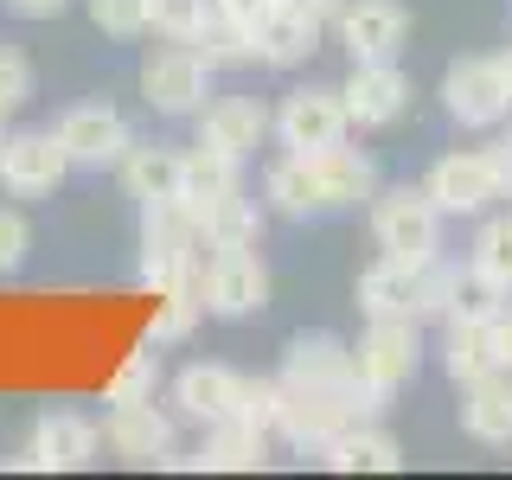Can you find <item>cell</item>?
Segmentation results:
<instances>
[{
	"instance_id": "8fae6325",
	"label": "cell",
	"mask_w": 512,
	"mask_h": 480,
	"mask_svg": "<svg viewBox=\"0 0 512 480\" xmlns=\"http://www.w3.org/2000/svg\"><path fill=\"white\" fill-rule=\"evenodd\" d=\"M333 32H340L346 58L352 64H378V58H397L410 39V13L397 7V0H340V20H333Z\"/></svg>"
},
{
	"instance_id": "8992f818",
	"label": "cell",
	"mask_w": 512,
	"mask_h": 480,
	"mask_svg": "<svg viewBox=\"0 0 512 480\" xmlns=\"http://www.w3.org/2000/svg\"><path fill=\"white\" fill-rule=\"evenodd\" d=\"M199 301H205V314H218V320L263 314L269 308V269H263V256H256V244L212 250V263H205V276H199Z\"/></svg>"
},
{
	"instance_id": "30bf717a",
	"label": "cell",
	"mask_w": 512,
	"mask_h": 480,
	"mask_svg": "<svg viewBox=\"0 0 512 480\" xmlns=\"http://www.w3.org/2000/svg\"><path fill=\"white\" fill-rule=\"evenodd\" d=\"M64 173H71V154H64L58 135L26 128V135L0 141V186H7L13 199H45V192L64 186Z\"/></svg>"
},
{
	"instance_id": "7a4b0ae2",
	"label": "cell",
	"mask_w": 512,
	"mask_h": 480,
	"mask_svg": "<svg viewBox=\"0 0 512 480\" xmlns=\"http://www.w3.org/2000/svg\"><path fill=\"white\" fill-rule=\"evenodd\" d=\"M423 192L442 205V218H474L487 212L493 199L512 192V148H468V154H448L429 167Z\"/></svg>"
},
{
	"instance_id": "7c38bea8",
	"label": "cell",
	"mask_w": 512,
	"mask_h": 480,
	"mask_svg": "<svg viewBox=\"0 0 512 480\" xmlns=\"http://www.w3.org/2000/svg\"><path fill=\"white\" fill-rule=\"evenodd\" d=\"M52 135L64 141L71 167H116V160L135 148V135H128L122 109H109V103H77V109H64Z\"/></svg>"
},
{
	"instance_id": "f1b7e54d",
	"label": "cell",
	"mask_w": 512,
	"mask_h": 480,
	"mask_svg": "<svg viewBox=\"0 0 512 480\" xmlns=\"http://www.w3.org/2000/svg\"><path fill=\"white\" fill-rule=\"evenodd\" d=\"M468 263H474L487 282H500L506 295H512V212H500V218L480 224V237H474V256H468Z\"/></svg>"
},
{
	"instance_id": "4316f807",
	"label": "cell",
	"mask_w": 512,
	"mask_h": 480,
	"mask_svg": "<svg viewBox=\"0 0 512 480\" xmlns=\"http://www.w3.org/2000/svg\"><path fill=\"white\" fill-rule=\"evenodd\" d=\"M218 26V0H148V32L173 45H199Z\"/></svg>"
},
{
	"instance_id": "d6a6232c",
	"label": "cell",
	"mask_w": 512,
	"mask_h": 480,
	"mask_svg": "<svg viewBox=\"0 0 512 480\" xmlns=\"http://www.w3.org/2000/svg\"><path fill=\"white\" fill-rule=\"evenodd\" d=\"M90 26L109 39H141L148 32V0H90Z\"/></svg>"
},
{
	"instance_id": "9c48e42d",
	"label": "cell",
	"mask_w": 512,
	"mask_h": 480,
	"mask_svg": "<svg viewBox=\"0 0 512 480\" xmlns=\"http://www.w3.org/2000/svg\"><path fill=\"white\" fill-rule=\"evenodd\" d=\"M346 96L340 90H288L282 96V109H276V135H282V148H295V154H314V148H340L346 141Z\"/></svg>"
},
{
	"instance_id": "e0dca14e",
	"label": "cell",
	"mask_w": 512,
	"mask_h": 480,
	"mask_svg": "<svg viewBox=\"0 0 512 480\" xmlns=\"http://www.w3.org/2000/svg\"><path fill=\"white\" fill-rule=\"evenodd\" d=\"M282 384H340V391H359L352 384V346L333 340V333H295L282 352Z\"/></svg>"
},
{
	"instance_id": "6da1fadb",
	"label": "cell",
	"mask_w": 512,
	"mask_h": 480,
	"mask_svg": "<svg viewBox=\"0 0 512 480\" xmlns=\"http://www.w3.org/2000/svg\"><path fill=\"white\" fill-rule=\"evenodd\" d=\"M263 192L269 205L288 218H320V212H352V205H365L378 192V167L372 154L359 148H314V154H295L288 148L276 167L263 173Z\"/></svg>"
},
{
	"instance_id": "5b68a950",
	"label": "cell",
	"mask_w": 512,
	"mask_h": 480,
	"mask_svg": "<svg viewBox=\"0 0 512 480\" xmlns=\"http://www.w3.org/2000/svg\"><path fill=\"white\" fill-rule=\"evenodd\" d=\"M372 410L359 391H340V384H282V442L295 448H327L333 436H346L359 416Z\"/></svg>"
},
{
	"instance_id": "b9f144b4",
	"label": "cell",
	"mask_w": 512,
	"mask_h": 480,
	"mask_svg": "<svg viewBox=\"0 0 512 480\" xmlns=\"http://www.w3.org/2000/svg\"><path fill=\"white\" fill-rule=\"evenodd\" d=\"M506 199H512V192H506Z\"/></svg>"
},
{
	"instance_id": "74e56055",
	"label": "cell",
	"mask_w": 512,
	"mask_h": 480,
	"mask_svg": "<svg viewBox=\"0 0 512 480\" xmlns=\"http://www.w3.org/2000/svg\"><path fill=\"white\" fill-rule=\"evenodd\" d=\"M282 7H288V13H301V20H308V26H320V32H327L333 20H340V0H282Z\"/></svg>"
},
{
	"instance_id": "44dd1931",
	"label": "cell",
	"mask_w": 512,
	"mask_h": 480,
	"mask_svg": "<svg viewBox=\"0 0 512 480\" xmlns=\"http://www.w3.org/2000/svg\"><path fill=\"white\" fill-rule=\"evenodd\" d=\"M327 468L333 474H397V468H404V442H397L391 429L352 423L346 436L327 442Z\"/></svg>"
},
{
	"instance_id": "60d3db41",
	"label": "cell",
	"mask_w": 512,
	"mask_h": 480,
	"mask_svg": "<svg viewBox=\"0 0 512 480\" xmlns=\"http://www.w3.org/2000/svg\"><path fill=\"white\" fill-rule=\"evenodd\" d=\"M506 148H512V141H506Z\"/></svg>"
},
{
	"instance_id": "1f68e13d",
	"label": "cell",
	"mask_w": 512,
	"mask_h": 480,
	"mask_svg": "<svg viewBox=\"0 0 512 480\" xmlns=\"http://www.w3.org/2000/svg\"><path fill=\"white\" fill-rule=\"evenodd\" d=\"M250 429H263V436H276L282 429V378H244V404H237Z\"/></svg>"
},
{
	"instance_id": "d590c367",
	"label": "cell",
	"mask_w": 512,
	"mask_h": 480,
	"mask_svg": "<svg viewBox=\"0 0 512 480\" xmlns=\"http://www.w3.org/2000/svg\"><path fill=\"white\" fill-rule=\"evenodd\" d=\"M269 7H276V0H218V20H231V26H244V32H250Z\"/></svg>"
},
{
	"instance_id": "484cf974",
	"label": "cell",
	"mask_w": 512,
	"mask_h": 480,
	"mask_svg": "<svg viewBox=\"0 0 512 480\" xmlns=\"http://www.w3.org/2000/svg\"><path fill=\"white\" fill-rule=\"evenodd\" d=\"M122 180L141 205L148 199H180V154L173 148H128L122 154Z\"/></svg>"
},
{
	"instance_id": "9a60e30c",
	"label": "cell",
	"mask_w": 512,
	"mask_h": 480,
	"mask_svg": "<svg viewBox=\"0 0 512 480\" xmlns=\"http://www.w3.org/2000/svg\"><path fill=\"white\" fill-rule=\"evenodd\" d=\"M269 128H276V116H269L256 96H218V103L199 109V141H205V148H218V154H231V160L256 154Z\"/></svg>"
},
{
	"instance_id": "5bb4252c",
	"label": "cell",
	"mask_w": 512,
	"mask_h": 480,
	"mask_svg": "<svg viewBox=\"0 0 512 480\" xmlns=\"http://www.w3.org/2000/svg\"><path fill=\"white\" fill-rule=\"evenodd\" d=\"M340 96H346L352 128H391V122L410 109V77L397 71V58L352 64V77L340 84Z\"/></svg>"
},
{
	"instance_id": "ffe728a7",
	"label": "cell",
	"mask_w": 512,
	"mask_h": 480,
	"mask_svg": "<svg viewBox=\"0 0 512 480\" xmlns=\"http://www.w3.org/2000/svg\"><path fill=\"white\" fill-rule=\"evenodd\" d=\"M173 404L186 416H199V423H224V416H237V404H244V378L231 365H186L173 378Z\"/></svg>"
},
{
	"instance_id": "2e32d148",
	"label": "cell",
	"mask_w": 512,
	"mask_h": 480,
	"mask_svg": "<svg viewBox=\"0 0 512 480\" xmlns=\"http://www.w3.org/2000/svg\"><path fill=\"white\" fill-rule=\"evenodd\" d=\"M109 448H116L122 461H173V423L154 410V397H141V404H109V423H103Z\"/></svg>"
},
{
	"instance_id": "277c9868",
	"label": "cell",
	"mask_w": 512,
	"mask_h": 480,
	"mask_svg": "<svg viewBox=\"0 0 512 480\" xmlns=\"http://www.w3.org/2000/svg\"><path fill=\"white\" fill-rule=\"evenodd\" d=\"M423 365V346H416V320H372L359 346H352V384L365 391V404H391L397 391L416 378Z\"/></svg>"
},
{
	"instance_id": "d4e9b609",
	"label": "cell",
	"mask_w": 512,
	"mask_h": 480,
	"mask_svg": "<svg viewBox=\"0 0 512 480\" xmlns=\"http://www.w3.org/2000/svg\"><path fill=\"white\" fill-rule=\"evenodd\" d=\"M224 192H237V160L231 154H218V148H192V154H180V199L199 212V205H212V199H224Z\"/></svg>"
},
{
	"instance_id": "8d00e7d4",
	"label": "cell",
	"mask_w": 512,
	"mask_h": 480,
	"mask_svg": "<svg viewBox=\"0 0 512 480\" xmlns=\"http://www.w3.org/2000/svg\"><path fill=\"white\" fill-rule=\"evenodd\" d=\"M487 333H493V359H500V372H512V301L487 320Z\"/></svg>"
},
{
	"instance_id": "e575fe53",
	"label": "cell",
	"mask_w": 512,
	"mask_h": 480,
	"mask_svg": "<svg viewBox=\"0 0 512 480\" xmlns=\"http://www.w3.org/2000/svg\"><path fill=\"white\" fill-rule=\"evenodd\" d=\"M20 103H32V64L20 52H0V116H13Z\"/></svg>"
},
{
	"instance_id": "836d02e7",
	"label": "cell",
	"mask_w": 512,
	"mask_h": 480,
	"mask_svg": "<svg viewBox=\"0 0 512 480\" xmlns=\"http://www.w3.org/2000/svg\"><path fill=\"white\" fill-rule=\"evenodd\" d=\"M26 250H32V224L13 205H0V276H13L26 263Z\"/></svg>"
},
{
	"instance_id": "f546056e",
	"label": "cell",
	"mask_w": 512,
	"mask_h": 480,
	"mask_svg": "<svg viewBox=\"0 0 512 480\" xmlns=\"http://www.w3.org/2000/svg\"><path fill=\"white\" fill-rule=\"evenodd\" d=\"M199 314H205L199 288H186V295H160V301H154V320H148V340H154V346L186 340V333L199 327Z\"/></svg>"
},
{
	"instance_id": "ba28073f",
	"label": "cell",
	"mask_w": 512,
	"mask_h": 480,
	"mask_svg": "<svg viewBox=\"0 0 512 480\" xmlns=\"http://www.w3.org/2000/svg\"><path fill=\"white\" fill-rule=\"evenodd\" d=\"M442 109L461 128H493L512 116V90L500 77V58H455L442 71Z\"/></svg>"
},
{
	"instance_id": "4dcf8cb0",
	"label": "cell",
	"mask_w": 512,
	"mask_h": 480,
	"mask_svg": "<svg viewBox=\"0 0 512 480\" xmlns=\"http://www.w3.org/2000/svg\"><path fill=\"white\" fill-rule=\"evenodd\" d=\"M160 384V359L154 352H135V359L116 365V378L103 384V404H141V397H154Z\"/></svg>"
},
{
	"instance_id": "603a6c76",
	"label": "cell",
	"mask_w": 512,
	"mask_h": 480,
	"mask_svg": "<svg viewBox=\"0 0 512 480\" xmlns=\"http://www.w3.org/2000/svg\"><path fill=\"white\" fill-rule=\"evenodd\" d=\"M199 237L212 250H231V244H256V231H263V205L256 199H244V186L237 192H224V199H212V205H199Z\"/></svg>"
},
{
	"instance_id": "7402d4cb",
	"label": "cell",
	"mask_w": 512,
	"mask_h": 480,
	"mask_svg": "<svg viewBox=\"0 0 512 480\" xmlns=\"http://www.w3.org/2000/svg\"><path fill=\"white\" fill-rule=\"evenodd\" d=\"M250 45H256V64H276V71H288V64H301L320 45V26H308L301 13H288L282 0H276V7L250 26Z\"/></svg>"
},
{
	"instance_id": "d6986e66",
	"label": "cell",
	"mask_w": 512,
	"mask_h": 480,
	"mask_svg": "<svg viewBox=\"0 0 512 480\" xmlns=\"http://www.w3.org/2000/svg\"><path fill=\"white\" fill-rule=\"evenodd\" d=\"M180 468H205V474H256V468H269V436H263V429H250L244 416H224V423H212V442H205L192 461H180Z\"/></svg>"
},
{
	"instance_id": "52a82bcc",
	"label": "cell",
	"mask_w": 512,
	"mask_h": 480,
	"mask_svg": "<svg viewBox=\"0 0 512 480\" xmlns=\"http://www.w3.org/2000/svg\"><path fill=\"white\" fill-rule=\"evenodd\" d=\"M141 96L160 116H199L205 96H212V64L199 45H167L141 64Z\"/></svg>"
},
{
	"instance_id": "4fadbf2b",
	"label": "cell",
	"mask_w": 512,
	"mask_h": 480,
	"mask_svg": "<svg viewBox=\"0 0 512 480\" xmlns=\"http://www.w3.org/2000/svg\"><path fill=\"white\" fill-rule=\"evenodd\" d=\"M103 448V429L77 410H45L32 423V442H26V468H45V474H77L96 461Z\"/></svg>"
},
{
	"instance_id": "f35d334b",
	"label": "cell",
	"mask_w": 512,
	"mask_h": 480,
	"mask_svg": "<svg viewBox=\"0 0 512 480\" xmlns=\"http://www.w3.org/2000/svg\"><path fill=\"white\" fill-rule=\"evenodd\" d=\"M0 7L20 13V20H58V13L71 7V0H0Z\"/></svg>"
},
{
	"instance_id": "ab89813d",
	"label": "cell",
	"mask_w": 512,
	"mask_h": 480,
	"mask_svg": "<svg viewBox=\"0 0 512 480\" xmlns=\"http://www.w3.org/2000/svg\"><path fill=\"white\" fill-rule=\"evenodd\" d=\"M500 77H506V90H512V52H500Z\"/></svg>"
},
{
	"instance_id": "ac0fdd59",
	"label": "cell",
	"mask_w": 512,
	"mask_h": 480,
	"mask_svg": "<svg viewBox=\"0 0 512 480\" xmlns=\"http://www.w3.org/2000/svg\"><path fill=\"white\" fill-rule=\"evenodd\" d=\"M461 429L480 448H512V372H487L461 384Z\"/></svg>"
},
{
	"instance_id": "cb8c5ba5",
	"label": "cell",
	"mask_w": 512,
	"mask_h": 480,
	"mask_svg": "<svg viewBox=\"0 0 512 480\" xmlns=\"http://www.w3.org/2000/svg\"><path fill=\"white\" fill-rule=\"evenodd\" d=\"M442 372L455 378V384H474V378L500 372V359H493V333H487V320H448Z\"/></svg>"
},
{
	"instance_id": "3957f363",
	"label": "cell",
	"mask_w": 512,
	"mask_h": 480,
	"mask_svg": "<svg viewBox=\"0 0 512 480\" xmlns=\"http://www.w3.org/2000/svg\"><path fill=\"white\" fill-rule=\"evenodd\" d=\"M372 237L397 263H429L442 250V205L423 186H391L372 192Z\"/></svg>"
},
{
	"instance_id": "83f0119b",
	"label": "cell",
	"mask_w": 512,
	"mask_h": 480,
	"mask_svg": "<svg viewBox=\"0 0 512 480\" xmlns=\"http://www.w3.org/2000/svg\"><path fill=\"white\" fill-rule=\"evenodd\" d=\"M506 301H512L506 288L487 282V276L468 263V269H455V282H448V314H442V320H493Z\"/></svg>"
}]
</instances>
